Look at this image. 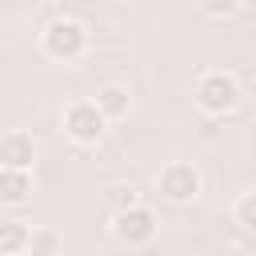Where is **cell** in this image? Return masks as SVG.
I'll use <instances>...</instances> for the list:
<instances>
[{"label":"cell","instance_id":"cell-6","mask_svg":"<svg viewBox=\"0 0 256 256\" xmlns=\"http://www.w3.org/2000/svg\"><path fill=\"white\" fill-rule=\"evenodd\" d=\"M32 164H36V140H32V132H24V128L0 132V168L32 172Z\"/></svg>","mask_w":256,"mask_h":256},{"label":"cell","instance_id":"cell-12","mask_svg":"<svg viewBox=\"0 0 256 256\" xmlns=\"http://www.w3.org/2000/svg\"><path fill=\"white\" fill-rule=\"evenodd\" d=\"M200 4V12L204 16H212V20H228V16H236L240 12V4L244 0H196Z\"/></svg>","mask_w":256,"mask_h":256},{"label":"cell","instance_id":"cell-4","mask_svg":"<svg viewBox=\"0 0 256 256\" xmlns=\"http://www.w3.org/2000/svg\"><path fill=\"white\" fill-rule=\"evenodd\" d=\"M156 192L168 204H192L200 196V168L192 160H168L156 176Z\"/></svg>","mask_w":256,"mask_h":256},{"label":"cell","instance_id":"cell-7","mask_svg":"<svg viewBox=\"0 0 256 256\" xmlns=\"http://www.w3.org/2000/svg\"><path fill=\"white\" fill-rule=\"evenodd\" d=\"M32 200V172H20V168H0V204L8 208H20Z\"/></svg>","mask_w":256,"mask_h":256},{"label":"cell","instance_id":"cell-9","mask_svg":"<svg viewBox=\"0 0 256 256\" xmlns=\"http://www.w3.org/2000/svg\"><path fill=\"white\" fill-rule=\"evenodd\" d=\"M28 232H32L28 220H16V216L0 220V252L4 256H24L28 252Z\"/></svg>","mask_w":256,"mask_h":256},{"label":"cell","instance_id":"cell-1","mask_svg":"<svg viewBox=\"0 0 256 256\" xmlns=\"http://www.w3.org/2000/svg\"><path fill=\"white\" fill-rule=\"evenodd\" d=\"M40 48H44V56H52L60 64H72V60H80L88 52V28L80 20H72V16H56L40 32Z\"/></svg>","mask_w":256,"mask_h":256},{"label":"cell","instance_id":"cell-13","mask_svg":"<svg viewBox=\"0 0 256 256\" xmlns=\"http://www.w3.org/2000/svg\"><path fill=\"white\" fill-rule=\"evenodd\" d=\"M108 204H112V212H124V208H132V204H140V200H136V188L116 184V188H108Z\"/></svg>","mask_w":256,"mask_h":256},{"label":"cell","instance_id":"cell-11","mask_svg":"<svg viewBox=\"0 0 256 256\" xmlns=\"http://www.w3.org/2000/svg\"><path fill=\"white\" fill-rule=\"evenodd\" d=\"M232 220H236L240 228L256 232V188H252V192H240V196H236V204H232Z\"/></svg>","mask_w":256,"mask_h":256},{"label":"cell","instance_id":"cell-5","mask_svg":"<svg viewBox=\"0 0 256 256\" xmlns=\"http://www.w3.org/2000/svg\"><path fill=\"white\" fill-rule=\"evenodd\" d=\"M156 232H160V220H156V212H152L148 204H132V208H124V212H112V236H116L120 244H128V248L152 244Z\"/></svg>","mask_w":256,"mask_h":256},{"label":"cell","instance_id":"cell-10","mask_svg":"<svg viewBox=\"0 0 256 256\" xmlns=\"http://www.w3.org/2000/svg\"><path fill=\"white\" fill-rule=\"evenodd\" d=\"M60 252H64V236H60L56 228L36 224V228L28 232V252H24V256H60Z\"/></svg>","mask_w":256,"mask_h":256},{"label":"cell","instance_id":"cell-8","mask_svg":"<svg viewBox=\"0 0 256 256\" xmlns=\"http://www.w3.org/2000/svg\"><path fill=\"white\" fill-rule=\"evenodd\" d=\"M96 108L108 116V124H112V120H124V116L132 112V92H128L124 84H104V88L96 92Z\"/></svg>","mask_w":256,"mask_h":256},{"label":"cell","instance_id":"cell-3","mask_svg":"<svg viewBox=\"0 0 256 256\" xmlns=\"http://www.w3.org/2000/svg\"><path fill=\"white\" fill-rule=\"evenodd\" d=\"M104 132H108V116L96 108V100H72L64 108V136L72 144L92 148V144L104 140Z\"/></svg>","mask_w":256,"mask_h":256},{"label":"cell","instance_id":"cell-2","mask_svg":"<svg viewBox=\"0 0 256 256\" xmlns=\"http://www.w3.org/2000/svg\"><path fill=\"white\" fill-rule=\"evenodd\" d=\"M192 100H196V108L204 116H228L240 104V80L232 72H224V68H212V72H204L196 80Z\"/></svg>","mask_w":256,"mask_h":256}]
</instances>
